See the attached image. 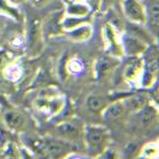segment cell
<instances>
[{
	"mask_svg": "<svg viewBox=\"0 0 159 159\" xmlns=\"http://www.w3.org/2000/svg\"><path fill=\"white\" fill-rule=\"evenodd\" d=\"M10 20H12V19H10V18H7V17L2 16V15H0V43H1L2 37H4V34H5L6 30H7V24Z\"/></svg>",
	"mask_w": 159,
	"mask_h": 159,
	"instance_id": "d4e9b609",
	"label": "cell"
},
{
	"mask_svg": "<svg viewBox=\"0 0 159 159\" xmlns=\"http://www.w3.org/2000/svg\"><path fill=\"white\" fill-rule=\"evenodd\" d=\"M138 119L140 122V126L143 128H152L158 123L159 110L158 105L153 102H148L143 108H141L136 112Z\"/></svg>",
	"mask_w": 159,
	"mask_h": 159,
	"instance_id": "9a60e30c",
	"label": "cell"
},
{
	"mask_svg": "<svg viewBox=\"0 0 159 159\" xmlns=\"http://www.w3.org/2000/svg\"><path fill=\"white\" fill-rule=\"evenodd\" d=\"M64 16V11L60 12H55L46 20V23L42 22V26H43V32L44 36H57L60 34H64L62 26H61V19Z\"/></svg>",
	"mask_w": 159,
	"mask_h": 159,
	"instance_id": "e0dca14e",
	"label": "cell"
},
{
	"mask_svg": "<svg viewBox=\"0 0 159 159\" xmlns=\"http://www.w3.org/2000/svg\"><path fill=\"white\" fill-rule=\"evenodd\" d=\"M78 1H84V0H62L65 5H68V4H73V2H78Z\"/></svg>",
	"mask_w": 159,
	"mask_h": 159,
	"instance_id": "f1b7e54d",
	"label": "cell"
},
{
	"mask_svg": "<svg viewBox=\"0 0 159 159\" xmlns=\"http://www.w3.org/2000/svg\"><path fill=\"white\" fill-rule=\"evenodd\" d=\"M138 157L141 158H158V141L154 140L143 145L139 150Z\"/></svg>",
	"mask_w": 159,
	"mask_h": 159,
	"instance_id": "603a6c76",
	"label": "cell"
},
{
	"mask_svg": "<svg viewBox=\"0 0 159 159\" xmlns=\"http://www.w3.org/2000/svg\"><path fill=\"white\" fill-rule=\"evenodd\" d=\"M23 48L25 55L29 57H36L43 52L44 48V32L42 26V19L40 17H29L24 22Z\"/></svg>",
	"mask_w": 159,
	"mask_h": 159,
	"instance_id": "7a4b0ae2",
	"label": "cell"
},
{
	"mask_svg": "<svg viewBox=\"0 0 159 159\" xmlns=\"http://www.w3.org/2000/svg\"><path fill=\"white\" fill-rule=\"evenodd\" d=\"M0 112L5 126L10 132L23 133L28 127V119L20 110L0 98Z\"/></svg>",
	"mask_w": 159,
	"mask_h": 159,
	"instance_id": "277c9868",
	"label": "cell"
},
{
	"mask_svg": "<svg viewBox=\"0 0 159 159\" xmlns=\"http://www.w3.org/2000/svg\"><path fill=\"white\" fill-rule=\"evenodd\" d=\"M111 102V99L105 95L99 93H91L86 97V107L93 114H102L104 109L108 107V104Z\"/></svg>",
	"mask_w": 159,
	"mask_h": 159,
	"instance_id": "d6986e66",
	"label": "cell"
},
{
	"mask_svg": "<svg viewBox=\"0 0 159 159\" xmlns=\"http://www.w3.org/2000/svg\"><path fill=\"white\" fill-rule=\"evenodd\" d=\"M65 34H67L68 39L73 42H86L91 39V36L93 34V28H92L91 23H85L78 28H74L70 31L65 32Z\"/></svg>",
	"mask_w": 159,
	"mask_h": 159,
	"instance_id": "ffe728a7",
	"label": "cell"
},
{
	"mask_svg": "<svg viewBox=\"0 0 159 159\" xmlns=\"http://www.w3.org/2000/svg\"><path fill=\"white\" fill-rule=\"evenodd\" d=\"M121 99L129 114H136L148 102H151L146 90H143V92H135V93L132 92V93L125 95Z\"/></svg>",
	"mask_w": 159,
	"mask_h": 159,
	"instance_id": "5bb4252c",
	"label": "cell"
},
{
	"mask_svg": "<svg viewBox=\"0 0 159 159\" xmlns=\"http://www.w3.org/2000/svg\"><path fill=\"white\" fill-rule=\"evenodd\" d=\"M121 62V59L115 57L110 54H103L96 59L93 64V74L96 80H103L108 75H110L112 72L117 68V66Z\"/></svg>",
	"mask_w": 159,
	"mask_h": 159,
	"instance_id": "ba28073f",
	"label": "cell"
},
{
	"mask_svg": "<svg viewBox=\"0 0 159 159\" xmlns=\"http://www.w3.org/2000/svg\"><path fill=\"white\" fill-rule=\"evenodd\" d=\"M123 31L128 32L133 36H135L138 39L143 40V42H146L147 44H153V43H158V40L154 39V36L151 32L148 31V29L145 26V24H139V23H132L128 22L126 24V28Z\"/></svg>",
	"mask_w": 159,
	"mask_h": 159,
	"instance_id": "2e32d148",
	"label": "cell"
},
{
	"mask_svg": "<svg viewBox=\"0 0 159 159\" xmlns=\"http://www.w3.org/2000/svg\"><path fill=\"white\" fill-rule=\"evenodd\" d=\"M103 41L105 43V53L122 59L123 50L121 46V35L114 26V24H105L103 28Z\"/></svg>",
	"mask_w": 159,
	"mask_h": 159,
	"instance_id": "52a82bcc",
	"label": "cell"
},
{
	"mask_svg": "<svg viewBox=\"0 0 159 159\" xmlns=\"http://www.w3.org/2000/svg\"><path fill=\"white\" fill-rule=\"evenodd\" d=\"M141 60H143V73L139 79V85L143 90H146L158 81V43L150 44L141 54Z\"/></svg>",
	"mask_w": 159,
	"mask_h": 159,
	"instance_id": "3957f363",
	"label": "cell"
},
{
	"mask_svg": "<svg viewBox=\"0 0 159 159\" xmlns=\"http://www.w3.org/2000/svg\"><path fill=\"white\" fill-rule=\"evenodd\" d=\"M85 4L88 5L91 12L95 13V12H98L101 7H102V0H84Z\"/></svg>",
	"mask_w": 159,
	"mask_h": 159,
	"instance_id": "484cf974",
	"label": "cell"
},
{
	"mask_svg": "<svg viewBox=\"0 0 159 159\" xmlns=\"http://www.w3.org/2000/svg\"><path fill=\"white\" fill-rule=\"evenodd\" d=\"M102 117L109 122L114 123H120L122 121H125L126 117L129 115L128 110L126 109L125 104L122 102V99H112L110 103L108 104V107L102 111Z\"/></svg>",
	"mask_w": 159,
	"mask_h": 159,
	"instance_id": "7c38bea8",
	"label": "cell"
},
{
	"mask_svg": "<svg viewBox=\"0 0 159 159\" xmlns=\"http://www.w3.org/2000/svg\"><path fill=\"white\" fill-rule=\"evenodd\" d=\"M122 11L128 22L145 24L146 13L143 0H122Z\"/></svg>",
	"mask_w": 159,
	"mask_h": 159,
	"instance_id": "9c48e42d",
	"label": "cell"
},
{
	"mask_svg": "<svg viewBox=\"0 0 159 159\" xmlns=\"http://www.w3.org/2000/svg\"><path fill=\"white\" fill-rule=\"evenodd\" d=\"M16 61V55L6 48H0V71H4L10 64Z\"/></svg>",
	"mask_w": 159,
	"mask_h": 159,
	"instance_id": "cb8c5ba5",
	"label": "cell"
},
{
	"mask_svg": "<svg viewBox=\"0 0 159 159\" xmlns=\"http://www.w3.org/2000/svg\"><path fill=\"white\" fill-rule=\"evenodd\" d=\"M65 15H70V16H78V17H86L90 16L92 12L88 5L85 4V1H78V2H73L66 5L64 10Z\"/></svg>",
	"mask_w": 159,
	"mask_h": 159,
	"instance_id": "7402d4cb",
	"label": "cell"
},
{
	"mask_svg": "<svg viewBox=\"0 0 159 159\" xmlns=\"http://www.w3.org/2000/svg\"><path fill=\"white\" fill-rule=\"evenodd\" d=\"M123 79L128 83H139L143 73V60L141 56H127L123 66Z\"/></svg>",
	"mask_w": 159,
	"mask_h": 159,
	"instance_id": "4fadbf2b",
	"label": "cell"
},
{
	"mask_svg": "<svg viewBox=\"0 0 159 159\" xmlns=\"http://www.w3.org/2000/svg\"><path fill=\"white\" fill-rule=\"evenodd\" d=\"M0 15L12 19L15 23L19 25H24V22H25V18L22 11L19 10V6L10 2L7 0H0Z\"/></svg>",
	"mask_w": 159,
	"mask_h": 159,
	"instance_id": "ac0fdd59",
	"label": "cell"
},
{
	"mask_svg": "<svg viewBox=\"0 0 159 159\" xmlns=\"http://www.w3.org/2000/svg\"><path fill=\"white\" fill-rule=\"evenodd\" d=\"M121 46L123 50V55L126 56H141L143 52L150 44L135 36L123 31L121 34Z\"/></svg>",
	"mask_w": 159,
	"mask_h": 159,
	"instance_id": "8fae6325",
	"label": "cell"
},
{
	"mask_svg": "<svg viewBox=\"0 0 159 159\" xmlns=\"http://www.w3.org/2000/svg\"><path fill=\"white\" fill-rule=\"evenodd\" d=\"M84 127L85 125L81 122V120L75 117L66 119L55 126L56 138H60L71 143H75L79 140H83Z\"/></svg>",
	"mask_w": 159,
	"mask_h": 159,
	"instance_id": "5b68a950",
	"label": "cell"
},
{
	"mask_svg": "<svg viewBox=\"0 0 159 159\" xmlns=\"http://www.w3.org/2000/svg\"><path fill=\"white\" fill-rule=\"evenodd\" d=\"M53 0H29V2L35 7H43L48 4H50Z\"/></svg>",
	"mask_w": 159,
	"mask_h": 159,
	"instance_id": "4316f807",
	"label": "cell"
},
{
	"mask_svg": "<svg viewBox=\"0 0 159 159\" xmlns=\"http://www.w3.org/2000/svg\"><path fill=\"white\" fill-rule=\"evenodd\" d=\"M145 5V26L158 40L159 35V1L158 0H143Z\"/></svg>",
	"mask_w": 159,
	"mask_h": 159,
	"instance_id": "30bf717a",
	"label": "cell"
},
{
	"mask_svg": "<svg viewBox=\"0 0 159 159\" xmlns=\"http://www.w3.org/2000/svg\"><path fill=\"white\" fill-rule=\"evenodd\" d=\"M92 22V18L91 15L86 17H78V16H70V15H65L62 16L61 19V26H62V30L64 32H67L74 29V28H78L80 25L85 23H91Z\"/></svg>",
	"mask_w": 159,
	"mask_h": 159,
	"instance_id": "44dd1931",
	"label": "cell"
},
{
	"mask_svg": "<svg viewBox=\"0 0 159 159\" xmlns=\"http://www.w3.org/2000/svg\"><path fill=\"white\" fill-rule=\"evenodd\" d=\"M83 143L88 157L99 158L101 154L111 145L110 130L101 125H85Z\"/></svg>",
	"mask_w": 159,
	"mask_h": 159,
	"instance_id": "6da1fadb",
	"label": "cell"
},
{
	"mask_svg": "<svg viewBox=\"0 0 159 159\" xmlns=\"http://www.w3.org/2000/svg\"><path fill=\"white\" fill-rule=\"evenodd\" d=\"M7 1L12 2V4H15V5H17V6H20V5H23V4H25V2H28L29 0H7Z\"/></svg>",
	"mask_w": 159,
	"mask_h": 159,
	"instance_id": "83f0119b",
	"label": "cell"
},
{
	"mask_svg": "<svg viewBox=\"0 0 159 159\" xmlns=\"http://www.w3.org/2000/svg\"><path fill=\"white\" fill-rule=\"evenodd\" d=\"M50 93H41L39 98L35 101V108L40 112L47 114L48 116H54L61 111L65 107V98L57 91L50 88Z\"/></svg>",
	"mask_w": 159,
	"mask_h": 159,
	"instance_id": "8992f818",
	"label": "cell"
}]
</instances>
